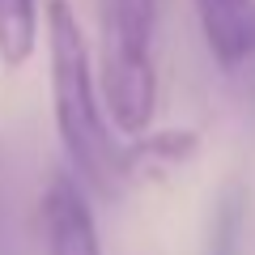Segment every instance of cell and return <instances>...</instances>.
Segmentation results:
<instances>
[{
	"mask_svg": "<svg viewBox=\"0 0 255 255\" xmlns=\"http://www.w3.org/2000/svg\"><path fill=\"white\" fill-rule=\"evenodd\" d=\"M47 64H51V111L60 132L68 170L94 191L98 200H119L128 179V149L111 136V119L98 94V68H94L90 43L81 34L68 0H47Z\"/></svg>",
	"mask_w": 255,
	"mask_h": 255,
	"instance_id": "cell-1",
	"label": "cell"
},
{
	"mask_svg": "<svg viewBox=\"0 0 255 255\" xmlns=\"http://www.w3.org/2000/svg\"><path fill=\"white\" fill-rule=\"evenodd\" d=\"M38 226H43L47 255H102L90 191L73 170H55L47 179L38 200Z\"/></svg>",
	"mask_w": 255,
	"mask_h": 255,
	"instance_id": "cell-2",
	"label": "cell"
},
{
	"mask_svg": "<svg viewBox=\"0 0 255 255\" xmlns=\"http://www.w3.org/2000/svg\"><path fill=\"white\" fill-rule=\"evenodd\" d=\"M209 55L226 73L255 64V0H191Z\"/></svg>",
	"mask_w": 255,
	"mask_h": 255,
	"instance_id": "cell-3",
	"label": "cell"
},
{
	"mask_svg": "<svg viewBox=\"0 0 255 255\" xmlns=\"http://www.w3.org/2000/svg\"><path fill=\"white\" fill-rule=\"evenodd\" d=\"M157 13H162V0H98V51H153Z\"/></svg>",
	"mask_w": 255,
	"mask_h": 255,
	"instance_id": "cell-4",
	"label": "cell"
},
{
	"mask_svg": "<svg viewBox=\"0 0 255 255\" xmlns=\"http://www.w3.org/2000/svg\"><path fill=\"white\" fill-rule=\"evenodd\" d=\"M128 179H140V174H166L174 166L191 162L196 149H200V136L179 128V132H145V136L128 140Z\"/></svg>",
	"mask_w": 255,
	"mask_h": 255,
	"instance_id": "cell-5",
	"label": "cell"
},
{
	"mask_svg": "<svg viewBox=\"0 0 255 255\" xmlns=\"http://www.w3.org/2000/svg\"><path fill=\"white\" fill-rule=\"evenodd\" d=\"M38 0H0V64L26 68L38 51Z\"/></svg>",
	"mask_w": 255,
	"mask_h": 255,
	"instance_id": "cell-6",
	"label": "cell"
},
{
	"mask_svg": "<svg viewBox=\"0 0 255 255\" xmlns=\"http://www.w3.org/2000/svg\"><path fill=\"white\" fill-rule=\"evenodd\" d=\"M243 209H247L243 187H226V196L217 200V217H213V247H209V255H238Z\"/></svg>",
	"mask_w": 255,
	"mask_h": 255,
	"instance_id": "cell-7",
	"label": "cell"
}]
</instances>
